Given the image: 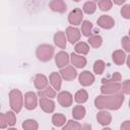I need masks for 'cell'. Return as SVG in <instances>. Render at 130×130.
<instances>
[{
    "mask_svg": "<svg viewBox=\"0 0 130 130\" xmlns=\"http://www.w3.org/2000/svg\"><path fill=\"white\" fill-rule=\"evenodd\" d=\"M114 3L117 4V5H122V4L125 3V0H120V1H115V0H114Z\"/></svg>",
    "mask_w": 130,
    "mask_h": 130,
    "instance_id": "41",
    "label": "cell"
},
{
    "mask_svg": "<svg viewBox=\"0 0 130 130\" xmlns=\"http://www.w3.org/2000/svg\"><path fill=\"white\" fill-rule=\"evenodd\" d=\"M56 90L51 87V86H48L46 87L45 89H42V90H39L38 91V95L42 99V98H46V99H53L56 96Z\"/></svg>",
    "mask_w": 130,
    "mask_h": 130,
    "instance_id": "22",
    "label": "cell"
},
{
    "mask_svg": "<svg viewBox=\"0 0 130 130\" xmlns=\"http://www.w3.org/2000/svg\"><path fill=\"white\" fill-rule=\"evenodd\" d=\"M102 43H103V39L101 36L99 35H92L88 38V44L92 47V48H100L102 46Z\"/></svg>",
    "mask_w": 130,
    "mask_h": 130,
    "instance_id": "28",
    "label": "cell"
},
{
    "mask_svg": "<svg viewBox=\"0 0 130 130\" xmlns=\"http://www.w3.org/2000/svg\"><path fill=\"white\" fill-rule=\"evenodd\" d=\"M80 127L81 125L79 122H76L74 120H69L68 122H66L62 130H79Z\"/></svg>",
    "mask_w": 130,
    "mask_h": 130,
    "instance_id": "32",
    "label": "cell"
},
{
    "mask_svg": "<svg viewBox=\"0 0 130 130\" xmlns=\"http://www.w3.org/2000/svg\"><path fill=\"white\" fill-rule=\"evenodd\" d=\"M88 99V93L85 89H79L76 91L75 95H74V101L78 104H83L87 101Z\"/></svg>",
    "mask_w": 130,
    "mask_h": 130,
    "instance_id": "23",
    "label": "cell"
},
{
    "mask_svg": "<svg viewBox=\"0 0 130 130\" xmlns=\"http://www.w3.org/2000/svg\"><path fill=\"white\" fill-rule=\"evenodd\" d=\"M122 91L124 94H130V79H127L122 83Z\"/></svg>",
    "mask_w": 130,
    "mask_h": 130,
    "instance_id": "37",
    "label": "cell"
},
{
    "mask_svg": "<svg viewBox=\"0 0 130 130\" xmlns=\"http://www.w3.org/2000/svg\"><path fill=\"white\" fill-rule=\"evenodd\" d=\"M10 108L14 113H19L23 107V95L19 89H11L9 92Z\"/></svg>",
    "mask_w": 130,
    "mask_h": 130,
    "instance_id": "2",
    "label": "cell"
},
{
    "mask_svg": "<svg viewBox=\"0 0 130 130\" xmlns=\"http://www.w3.org/2000/svg\"><path fill=\"white\" fill-rule=\"evenodd\" d=\"M121 15L125 19H130V4H126L121 8Z\"/></svg>",
    "mask_w": 130,
    "mask_h": 130,
    "instance_id": "35",
    "label": "cell"
},
{
    "mask_svg": "<svg viewBox=\"0 0 130 130\" xmlns=\"http://www.w3.org/2000/svg\"><path fill=\"white\" fill-rule=\"evenodd\" d=\"M48 78L44 75V74H37L35 76V79H34V84L36 86V88H38L39 90H42V89H45L46 87H48Z\"/></svg>",
    "mask_w": 130,
    "mask_h": 130,
    "instance_id": "15",
    "label": "cell"
},
{
    "mask_svg": "<svg viewBox=\"0 0 130 130\" xmlns=\"http://www.w3.org/2000/svg\"><path fill=\"white\" fill-rule=\"evenodd\" d=\"M91 31H92V23L88 20H84L81 23V34L84 37H90L91 36Z\"/></svg>",
    "mask_w": 130,
    "mask_h": 130,
    "instance_id": "26",
    "label": "cell"
},
{
    "mask_svg": "<svg viewBox=\"0 0 130 130\" xmlns=\"http://www.w3.org/2000/svg\"><path fill=\"white\" fill-rule=\"evenodd\" d=\"M52 122H53V125L56 126V127H61L63 125H65L66 123V118L63 114H60V113H57V114H54L53 117H52Z\"/></svg>",
    "mask_w": 130,
    "mask_h": 130,
    "instance_id": "24",
    "label": "cell"
},
{
    "mask_svg": "<svg viewBox=\"0 0 130 130\" xmlns=\"http://www.w3.org/2000/svg\"><path fill=\"white\" fill-rule=\"evenodd\" d=\"M79 130H91V126L89 125V124H82L81 125V127H80V129Z\"/></svg>",
    "mask_w": 130,
    "mask_h": 130,
    "instance_id": "40",
    "label": "cell"
},
{
    "mask_svg": "<svg viewBox=\"0 0 130 130\" xmlns=\"http://www.w3.org/2000/svg\"><path fill=\"white\" fill-rule=\"evenodd\" d=\"M7 126H8V122L6 119V115H5V113H1L0 114V128L5 129Z\"/></svg>",
    "mask_w": 130,
    "mask_h": 130,
    "instance_id": "38",
    "label": "cell"
},
{
    "mask_svg": "<svg viewBox=\"0 0 130 130\" xmlns=\"http://www.w3.org/2000/svg\"><path fill=\"white\" fill-rule=\"evenodd\" d=\"M105 67H106V64L103 60H96L93 63V72L95 74H103Z\"/></svg>",
    "mask_w": 130,
    "mask_h": 130,
    "instance_id": "31",
    "label": "cell"
},
{
    "mask_svg": "<svg viewBox=\"0 0 130 130\" xmlns=\"http://www.w3.org/2000/svg\"><path fill=\"white\" fill-rule=\"evenodd\" d=\"M78 80H79V83L82 86H89L94 82V75L90 71L85 70V71H82L79 74Z\"/></svg>",
    "mask_w": 130,
    "mask_h": 130,
    "instance_id": "9",
    "label": "cell"
},
{
    "mask_svg": "<svg viewBox=\"0 0 130 130\" xmlns=\"http://www.w3.org/2000/svg\"><path fill=\"white\" fill-rule=\"evenodd\" d=\"M83 19V13L80 8H74L68 15V21L72 25H79Z\"/></svg>",
    "mask_w": 130,
    "mask_h": 130,
    "instance_id": "6",
    "label": "cell"
},
{
    "mask_svg": "<svg viewBox=\"0 0 130 130\" xmlns=\"http://www.w3.org/2000/svg\"><path fill=\"white\" fill-rule=\"evenodd\" d=\"M121 78H122V76H121V74L119 73V72H115V73H113L109 78H103L102 79V82H103V84H106V83H115V82H120V80H121Z\"/></svg>",
    "mask_w": 130,
    "mask_h": 130,
    "instance_id": "29",
    "label": "cell"
},
{
    "mask_svg": "<svg viewBox=\"0 0 130 130\" xmlns=\"http://www.w3.org/2000/svg\"><path fill=\"white\" fill-rule=\"evenodd\" d=\"M96 120H98V122H99L101 125L107 126V125H109V124L112 122V116H111V114H110L109 112H107V111H101V112H99L98 115H96Z\"/></svg>",
    "mask_w": 130,
    "mask_h": 130,
    "instance_id": "18",
    "label": "cell"
},
{
    "mask_svg": "<svg viewBox=\"0 0 130 130\" xmlns=\"http://www.w3.org/2000/svg\"><path fill=\"white\" fill-rule=\"evenodd\" d=\"M122 47L126 52L130 53V37H123L121 41Z\"/></svg>",
    "mask_w": 130,
    "mask_h": 130,
    "instance_id": "36",
    "label": "cell"
},
{
    "mask_svg": "<svg viewBox=\"0 0 130 130\" xmlns=\"http://www.w3.org/2000/svg\"><path fill=\"white\" fill-rule=\"evenodd\" d=\"M129 108H130V100H129Z\"/></svg>",
    "mask_w": 130,
    "mask_h": 130,
    "instance_id": "45",
    "label": "cell"
},
{
    "mask_svg": "<svg viewBox=\"0 0 130 130\" xmlns=\"http://www.w3.org/2000/svg\"><path fill=\"white\" fill-rule=\"evenodd\" d=\"M126 63H127V66H128V68L130 69V55L126 58Z\"/></svg>",
    "mask_w": 130,
    "mask_h": 130,
    "instance_id": "42",
    "label": "cell"
},
{
    "mask_svg": "<svg viewBox=\"0 0 130 130\" xmlns=\"http://www.w3.org/2000/svg\"><path fill=\"white\" fill-rule=\"evenodd\" d=\"M96 10V4L93 1H87L83 4V11L86 14H92Z\"/></svg>",
    "mask_w": 130,
    "mask_h": 130,
    "instance_id": "30",
    "label": "cell"
},
{
    "mask_svg": "<svg viewBox=\"0 0 130 130\" xmlns=\"http://www.w3.org/2000/svg\"><path fill=\"white\" fill-rule=\"evenodd\" d=\"M74 50L76 53H78L80 55H86L89 52V46L84 42H78L75 45Z\"/></svg>",
    "mask_w": 130,
    "mask_h": 130,
    "instance_id": "25",
    "label": "cell"
},
{
    "mask_svg": "<svg viewBox=\"0 0 130 130\" xmlns=\"http://www.w3.org/2000/svg\"><path fill=\"white\" fill-rule=\"evenodd\" d=\"M85 113H86L85 108L83 106H80V105L74 106L72 109V117L75 120H82L85 116Z\"/></svg>",
    "mask_w": 130,
    "mask_h": 130,
    "instance_id": "21",
    "label": "cell"
},
{
    "mask_svg": "<svg viewBox=\"0 0 130 130\" xmlns=\"http://www.w3.org/2000/svg\"><path fill=\"white\" fill-rule=\"evenodd\" d=\"M50 82L55 90H60L61 84H62V76L58 72H52L49 76Z\"/></svg>",
    "mask_w": 130,
    "mask_h": 130,
    "instance_id": "16",
    "label": "cell"
},
{
    "mask_svg": "<svg viewBox=\"0 0 130 130\" xmlns=\"http://www.w3.org/2000/svg\"><path fill=\"white\" fill-rule=\"evenodd\" d=\"M57 99H58V103L62 107H64V108L70 107L72 105V103H73V96H72V94L69 91H66V90L59 92V94L57 95Z\"/></svg>",
    "mask_w": 130,
    "mask_h": 130,
    "instance_id": "8",
    "label": "cell"
},
{
    "mask_svg": "<svg viewBox=\"0 0 130 130\" xmlns=\"http://www.w3.org/2000/svg\"><path fill=\"white\" fill-rule=\"evenodd\" d=\"M66 37H65V32L63 31H57L54 35V43L57 47H59L60 49H65L66 48Z\"/></svg>",
    "mask_w": 130,
    "mask_h": 130,
    "instance_id": "19",
    "label": "cell"
},
{
    "mask_svg": "<svg viewBox=\"0 0 130 130\" xmlns=\"http://www.w3.org/2000/svg\"><path fill=\"white\" fill-rule=\"evenodd\" d=\"M121 89H122V84L120 82L106 83L101 86V92L103 94H115L120 92Z\"/></svg>",
    "mask_w": 130,
    "mask_h": 130,
    "instance_id": "4",
    "label": "cell"
},
{
    "mask_svg": "<svg viewBox=\"0 0 130 130\" xmlns=\"http://www.w3.org/2000/svg\"><path fill=\"white\" fill-rule=\"evenodd\" d=\"M126 54L122 50H116L112 54V59L116 65H123V63L126 61Z\"/></svg>",
    "mask_w": 130,
    "mask_h": 130,
    "instance_id": "20",
    "label": "cell"
},
{
    "mask_svg": "<svg viewBox=\"0 0 130 130\" xmlns=\"http://www.w3.org/2000/svg\"><path fill=\"white\" fill-rule=\"evenodd\" d=\"M98 5H99V8L102 11H108V10H110L112 8L113 2L110 1V0H100L98 2Z\"/></svg>",
    "mask_w": 130,
    "mask_h": 130,
    "instance_id": "33",
    "label": "cell"
},
{
    "mask_svg": "<svg viewBox=\"0 0 130 130\" xmlns=\"http://www.w3.org/2000/svg\"><path fill=\"white\" fill-rule=\"evenodd\" d=\"M38 105L37 94L34 91H27L24 94V107L26 110H35Z\"/></svg>",
    "mask_w": 130,
    "mask_h": 130,
    "instance_id": "5",
    "label": "cell"
},
{
    "mask_svg": "<svg viewBox=\"0 0 130 130\" xmlns=\"http://www.w3.org/2000/svg\"><path fill=\"white\" fill-rule=\"evenodd\" d=\"M120 130H130V121H129V120L124 121V122L121 124Z\"/></svg>",
    "mask_w": 130,
    "mask_h": 130,
    "instance_id": "39",
    "label": "cell"
},
{
    "mask_svg": "<svg viewBox=\"0 0 130 130\" xmlns=\"http://www.w3.org/2000/svg\"><path fill=\"white\" fill-rule=\"evenodd\" d=\"M49 6H50V8H51L52 11L59 12V13H63L67 9L66 3L64 1H62V0H52L49 3Z\"/></svg>",
    "mask_w": 130,
    "mask_h": 130,
    "instance_id": "14",
    "label": "cell"
},
{
    "mask_svg": "<svg viewBox=\"0 0 130 130\" xmlns=\"http://www.w3.org/2000/svg\"><path fill=\"white\" fill-rule=\"evenodd\" d=\"M129 37H130V29H129Z\"/></svg>",
    "mask_w": 130,
    "mask_h": 130,
    "instance_id": "46",
    "label": "cell"
},
{
    "mask_svg": "<svg viewBox=\"0 0 130 130\" xmlns=\"http://www.w3.org/2000/svg\"><path fill=\"white\" fill-rule=\"evenodd\" d=\"M124 93L118 92L115 94H101L94 99V106L100 110H119L124 103Z\"/></svg>",
    "mask_w": 130,
    "mask_h": 130,
    "instance_id": "1",
    "label": "cell"
},
{
    "mask_svg": "<svg viewBox=\"0 0 130 130\" xmlns=\"http://www.w3.org/2000/svg\"><path fill=\"white\" fill-rule=\"evenodd\" d=\"M40 107L45 113H53L55 110V103L51 99L42 98L40 99Z\"/></svg>",
    "mask_w": 130,
    "mask_h": 130,
    "instance_id": "13",
    "label": "cell"
},
{
    "mask_svg": "<svg viewBox=\"0 0 130 130\" xmlns=\"http://www.w3.org/2000/svg\"><path fill=\"white\" fill-rule=\"evenodd\" d=\"M55 62H56L57 67H59L61 69L66 67V65H68V63H69V55H68V53H66L64 51H61V52L57 53L56 56H55Z\"/></svg>",
    "mask_w": 130,
    "mask_h": 130,
    "instance_id": "12",
    "label": "cell"
},
{
    "mask_svg": "<svg viewBox=\"0 0 130 130\" xmlns=\"http://www.w3.org/2000/svg\"><path fill=\"white\" fill-rule=\"evenodd\" d=\"M102 130H112V129H111V128H107V127H106V128H104V129H102Z\"/></svg>",
    "mask_w": 130,
    "mask_h": 130,
    "instance_id": "43",
    "label": "cell"
},
{
    "mask_svg": "<svg viewBox=\"0 0 130 130\" xmlns=\"http://www.w3.org/2000/svg\"><path fill=\"white\" fill-rule=\"evenodd\" d=\"M59 73L62 76V78L65 79V80H67V81L73 80L77 76V71L72 66H66V67L62 68Z\"/></svg>",
    "mask_w": 130,
    "mask_h": 130,
    "instance_id": "10",
    "label": "cell"
},
{
    "mask_svg": "<svg viewBox=\"0 0 130 130\" xmlns=\"http://www.w3.org/2000/svg\"><path fill=\"white\" fill-rule=\"evenodd\" d=\"M8 130H17V129H15V128H8Z\"/></svg>",
    "mask_w": 130,
    "mask_h": 130,
    "instance_id": "44",
    "label": "cell"
},
{
    "mask_svg": "<svg viewBox=\"0 0 130 130\" xmlns=\"http://www.w3.org/2000/svg\"><path fill=\"white\" fill-rule=\"evenodd\" d=\"M71 63L76 68H83L86 65V59L85 57H82L81 55H77L75 53H72L70 56Z\"/></svg>",
    "mask_w": 130,
    "mask_h": 130,
    "instance_id": "17",
    "label": "cell"
},
{
    "mask_svg": "<svg viewBox=\"0 0 130 130\" xmlns=\"http://www.w3.org/2000/svg\"><path fill=\"white\" fill-rule=\"evenodd\" d=\"M98 25L102 28L105 29H110L112 27H114L115 25V20L113 19V17H111L110 15H102L100 16V18L98 19Z\"/></svg>",
    "mask_w": 130,
    "mask_h": 130,
    "instance_id": "11",
    "label": "cell"
},
{
    "mask_svg": "<svg viewBox=\"0 0 130 130\" xmlns=\"http://www.w3.org/2000/svg\"><path fill=\"white\" fill-rule=\"evenodd\" d=\"M66 37H67V40L69 41L70 44H77L78 41L80 40V30L74 26H68L66 28Z\"/></svg>",
    "mask_w": 130,
    "mask_h": 130,
    "instance_id": "7",
    "label": "cell"
},
{
    "mask_svg": "<svg viewBox=\"0 0 130 130\" xmlns=\"http://www.w3.org/2000/svg\"><path fill=\"white\" fill-rule=\"evenodd\" d=\"M5 115H6V119H7L8 125H9V126H13V125L15 124V122H16V118H15L14 112L9 111V112L5 113Z\"/></svg>",
    "mask_w": 130,
    "mask_h": 130,
    "instance_id": "34",
    "label": "cell"
},
{
    "mask_svg": "<svg viewBox=\"0 0 130 130\" xmlns=\"http://www.w3.org/2000/svg\"><path fill=\"white\" fill-rule=\"evenodd\" d=\"M21 126H22L23 130H38V128H39L38 122L34 119H27V120L23 121Z\"/></svg>",
    "mask_w": 130,
    "mask_h": 130,
    "instance_id": "27",
    "label": "cell"
},
{
    "mask_svg": "<svg viewBox=\"0 0 130 130\" xmlns=\"http://www.w3.org/2000/svg\"><path fill=\"white\" fill-rule=\"evenodd\" d=\"M36 56L40 61L48 62L54 56V47L49 44H42L37 48Z\"/></svg>",
    "mask_w": 130,
    "mask_h": 130,
    "instance_id": "3",
    "label": "cell"
}]
</instances>
